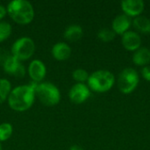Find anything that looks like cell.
Returning a JSON list of instances; mask_svg holds the SVG:
<instances>
[{"label": "cell", "mask_w": 150, "mask_h": 150, "mask_svg": "<svg viewBox=\"0 0 150 150\" xmlns=\"http://www.w3.org/2000/svg\"><path fill=\"white\" fill-rule=\"evenodd\" d=\"M115 83L114 75L105 69H99L89 76L87 84L91 91L104 93L110 91Z\"/></svg>", "instance_id": "cell-3"}, {"label": "cell", "mask_w": 150, "mask_h": 150, "mask_svg": "<svg viewBox=\"0 0 150 150\" xmlns=\"http://www.w3.org/2000/svg\"><path fill=\"white\" fill-rule=\"evenodd\" d=\"M142 76V77L147 80L148 82H150V65H147L145 67H143L141 70Z\"/></svg>", "instance_id": "cell-23"}, {"label": "cell", "mask_w": 150, "mask_h": 150, "mask_svg": "<svg viewBox=\"0 0 150 150\" xmlns=\"http://www.w3.org/2000/svg\"><path fill=\"white\" fill-rule=\"evenodd\" d=\"M4 72L10 76H13L17 78H22L25 76V68L23 65L22 62L18 61L17 58L11 54L8 57L5 62L3 65Z\"/></svg>", "instance_id": "cell-8"}, {"label": "cell", "mask_w": 150, "mask_h": 150, "mask_svg": "<svg viewBox=\"0 0 150 150\" xmlns=\"http://www.w3.org/2000/svg\"><path fill=\"white\" fill-rule=\"evenodd\" d=\"M36 46L33 40L23 36L15 40L11 47V54L20 62L29 60L35 53Z\"/></svg>", "instance_id": "cell-5"}, {"label": "cell", "mask_w": 150, "mask_h": 150, "mask_svg": "<svg viewBox=\"0 0 150 150\" xmlns=\"http://www.w3.org/2000/svg\"><path fill=\"white\" fill-rule=\"evenodd\" d=\"M132 25L131 18L127 16L126 14H120L114 18L112 23V29L116 34H124L127 31Z\"/></svg>", "instance_id": "cell-12"}, {"label": "cell", "mask_w": 150, "mask_h": 150, "mask_svg": "<svg viewBox=\"0 0 150 150\" xmlns=\"http://www.w3.org/2000/svg\"><path fill=\"white\" fill-rule=\"evenodd\" d=\"M89 76V73L83 69H76L72 73L73 79L79 83H84L85 82H87Z\"/></svg>", "instance_id": "cell-21"}, {"label": "cell", "mask_w": 150, "mask_h": 150, "mask_svg": "<svg viewBox=\"0 0 150 150\" xmlns=\"http://www.w3.org/2000/svg\"><path fill=\"white\" fill-rule=\"evenodd\" d=\"M133 62L136 66L145 67L150 63V49L146 47H141L134 52Z\"/></svg>", "instance_id": "cell-14"}, {"label": "cell", "mask_w": 150, "mask_h": 150, "mask_svg": "<svg viewBox=\"0 0 150 150\" xmlns=\"http://www.w3.org/2000/svg\"><path fill=\"white\" fill-rule=\"evenodd\" d=\"M83 27L76 24L69 25L63 33L64 39L69 42H76L79 40L83 37Z\"/></svg>", "instance_id": "cell-15"}, {"label": "cell", "mask_w": 150, "mask_h": 150, "mask_svg": "<svg viewBox=\"0 0 150 150\" xmlns=\"http://www.w3.org/2000/svg\"><path fill=\"white\" fill-rule=\"evenodd\" d=\"M35 97L46 106H54L61 101V91L56 85L49 82H41L35 86Z\"/></svg>", "instance_id": "cell-4"}, {"label": "cell", "mask_w": 150, "mask_h": 150, "mask_svg": "<svg viewBox=\"0 0 150 150\" xmlns=\"http://www.w3.org/2000/svg\"><path fill=\"white\" fill-rule=\"evenodd\" d=\"M28 75L32 79V82L35 83H41L47 75V67L45 63L39 59L33 60L28 66Z\"/></svg>", "instance_id": "cell-9"}, {"label": "cell", "mask_w": 150, "mask_h": 150, "mask_svg": "<svg viewBox=\"0 0 150 150\" xmlns=\"http://www.w3.org/2000/svg\"><path fill=\"white\" fill-rule=\"evenodd\" d=\"M139 82V74L133 68H126L121 70L117 80L118 88L123 94L132 93L137 88Z\"/></svg>", "instance_id": "cell-6"}, {"label": "cell", "mask_w": 150, "mask_h": 150, "mask_svg": "<svg viewBox=\"0 0 150 150\" xmlns=\"http://www.w3.org/2000/svg\"><path fill=\"white\" fill-rule=\"evenodd\" d=\"M134 27L142 33H150V18L144 16H138L133 20Z\"/></svg>", "instance_id": "cell-16"}, {"label": "cell", "mask_w": 150, "mask_h": 150, "mask_svg": "<svg viewBox=\"0 0 150 150\" xmlns=\"http://www.w3.org/2000/svg\"><path fill=\"white\" fill-rule=\"evenodd\" d=\"M7 15V9L6 6L0 4V21H2V19Z\"/></svg>", "instance_id": "cell-24"}, {"label": "cell", "mask_w": 150, "mask_h": 150, "mask_svg": "<svg viewBox=\"0 0 150 150\" xmlns=\"http://www.w3.org/2000/svg\"><path fill=\"white\" fill-rule=\"evenodd\" d=\"M52 56L57 61H65L69 59L71 55V47L66 42H57L51 49Z\"/></svg>", "instance_id": "cell-13"}, {"label": "cell", "mask_w": 150, "mask_h": 150, "mask_svg": "<svg viewBox=\"0 0 150 150\" xmlns=\"http://www.w3.org/2000/svg\"><path fill=\"white\" fill-rule=\"evenodd\" d=\"M12 33V26L6 21H0V42L6 40Z\"/></svg>", "instance_id": "cell-20"}, {"label": "cell", "mask_w": 150, "mask_h": 150, "mask_svg": "<svg viewBox=\"0 0 150 150\" xmlns=\"http://www.w3.org/2000/svg\"><path fill=\"white\" fill-rule=\"evenodd\" d=\"M115 36L116 33L113 32V30L107 27L101 28L98 32V38L103 42H110L114 40Z\"/></svg>", "instance_id": "cell-19"}, {"label": "cell", "mask_w": 150, "mask_h": 150, "mask_svg": "<svg viewBox=\"0 0 150 150\" xmlns=\"http://www.w3.org/2000/svg\"><path fill=\"white\" fill-rule=\"evenodd\" d=\"M13 133V127L11 123L4 122L0 124V142H6L11 138Z\"/></svg>", "instance_id": "cell-18"}, {"label": "cell", "mask_w": 150, "mask_h": 150, "mask_svg": "<svg viewBox=\"0 0 150 150\" xmlns=\"http://www.w3.org/2000/svg\"><path fill=\"white\" fill-rule=\"evenodd\" d=\"M0 150H2V144H1V142H0Z\"/></svg>", "instance_id": "cell-26"}, {"label": "cell", "mask_w": 150, "mask_h": 150, "mask_svg": "<svg viewBox=\"0 0 150 150\" xmlns=\"http://www.w3.org/2000/svg\"><path fill=\"white\" fill-rule=\"evenodd\" d=\"M91 90L85 83H75L69 91V98L74 104L84 103L91 97Z\"/></svg>", "instance_id": "cell-7"}, {"label": "cell", "mask_w": 150, "mask_h": 150, "mask_svg": "<svg viewBox=\"0 0 150 150\" xmlns=\"http://www.w3.org/2000/svg\"><path fill=\"white\" fill-rule=\"evenodd\" d=\"M122 46L127 51L134 52L141 47L142 45V38L140 34L134 31H127L121 37Z\"/></svg>", "instance_id": "cell-11"}, {"label": "cell", "mask_w": 150, "mask_h": 150, "mask_svg": "<svg viewBox=\"0 0 150 150\" xmlns=\"http://www.w3.org/2000/svg\"><path fill=\"white\" fill-rule=\"evenodd\" d=\"M7 14L17 24L28 25L35 16L33 4L26 0H12L8 3Z\"/></svg>", "instance_id": "cell-2"}, {"label": "cell", "mask_w": 150, "mask_h": 150, "mask_svg": "<svg viewBox=\"0 0 150 150\" xmlns=\"http://www.w3.org/2000/svg\"><path fill=\"white\" fill-rule=\"evenodd\" d=\"M69 150H83V149L78 145H73L69 148Z\"/></svg>", "instance_id": "cell-25"}, {"label": "cell", "mask_w": 150, "mask_h": 150, "mask_svg": "<svg viewBox=\"0 0 150 150\" xmlns=\"http://www.w3.org/2000/svg\"><path fill=\"white\" fill-rule=\"evenodd\" d=\"M11 91V83L6 78H0V104L7 100Z\"/></svg>", "instance_id": "cell-17"}, {"label": "cell", "mask_w": 150, "mask_h": 150, "mask_svg": "<svg viewBox=\"0 0 150 150\" xmlns=\"http://www.w3.org/2000/svg\"><path fill=\"white\" fill-rule=\"evenodd\" d=\"M11 55V53H9L8 51H6L4 48L0 47V66L3 67L4 63L5 62V61L8 59V57Z\"/></svg>", "instance_id": "cell-22"}, {"label": "cell", "mask_w": 150, "mask_h": 150, "mask_svg": "<svg viewBox=\"0 0 150 150\" xmlns=\"http://www.w3.org/2000/svg\"><path fill=\"white\" fill-rule=\"evenodd\" d=\"M120 6L124 14L130 18H136L144 11L145 4L142 0H124L120 3Z\"/></svg>", "instance_id": "cell-10"}, {"label": "cell", "mask_w": 150, "mask_h": 150, "mask_svg": "<svg viewBox=\"0 0 150 150\" xmlns=\"http://www.w3.org/2000/svg\"><path fill=\"white\" fill-rule=\"evenodd\" d=\"M36 84L32 82L30 84L18 85L11 89L7 98L10 108L16 112H25L30 109L35 101Z\"/></svg>", "instance_id": "cell-1"}]
</instances>
